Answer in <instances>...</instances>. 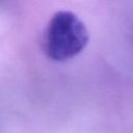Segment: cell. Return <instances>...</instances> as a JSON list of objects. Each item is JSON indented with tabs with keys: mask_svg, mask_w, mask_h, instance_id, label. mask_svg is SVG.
<instances>
[{
	"mask_svg": "<svg viewBox=\"0 0 133 133\" xmlns=\"http://www.w3.org/2000/svg\"><path fill=\"white\" fill-rule=\"evenodd\" d=\"M88 38V30L77 15L59 10L53 15L47 26L45 49L52 60L65 61L81 53Z\"/></svg>",
	"mask_w": 133,
	"mask_h": 133,
	"instance_id": "cell-1",
	"label": "cell"
}]
</instances>
